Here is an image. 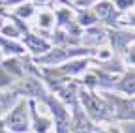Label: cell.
Segmentation results:
<instances>
[{
    "label": "cell",
    "mask_w": 135,
    "mask_h": 133,
    "mask_svg": "<svg viewBox=\"0 0 135 133\" xmlns=\"http://www.w3.org/2000/svg\"><path fill=\"white\" fill-rule=\"evenodd\" d=\"M6 126L15 131V133H23L28 129V111L25 103H19L6 118Z\"/></svg>",
    "instance_id": "1"
},
{
    "label": "cell",
    "mask_w": 135,
    "mask_h": 133,
    "mask_svg": "<svg viewBox=\"0 0 135 133\" xmlns=\"http://www.w3.org/2000/svg\"><path fill=\"white\" fill-rule=\"evenodd\" d=\"M81 99H83L84 107H86L88 114L92 116L94 120H103V118H105V114H107V109H105V105L101 103V101H99V99H98L96 96H92V94H88V92H83Z\"/></svg>",
    "instance_id": "2"
},
{
    "label": "cell",
    "mask_w": 135,
    "mask_h": 133,
    "mask_svg": "<svg viewBox=\"0 0 135 133\" xmlns=\"http://www.w3.org/2000/svg\"><path fill=\"white\" fill-rule=\"evenodd\" d=\"M96 13L99 19H111L114 15V6H111L109 2H99L96 6Z\"/></svg>",
    "instance_id": "3"
},
{
    "label": "cell",
    "mask_w": 135,
    "mask_h": 133,
    "mask_svg": "<svg viewBox=\"0 0 135 133\" xmlns=\"http://www.w3.org/2000/svg\"><path fill=\"white\" fill-rule=\"evenodd\" d=\"M118 88L126 94H135V73H128L124 77V81L118 85Z\"/></svg>",
    "instance_id": "4"
},
{
    "label": "cell",
    "mask_w": 135,
    "mask_h": 133,
    "mask_svg": "<svg viewBox=\"0 0 135 133\" xmlns=\"http://www.w3.org/2000/svg\"><path fill=\"white\" fill-rule=\"evenodd\" d=\"M26 45L32 49L34 53H43V51H47V47H49L45 41L38 40L36 36H28V38H26Z\"/></svg>",
    "instance_id": "5"
},
{
    "label": "cell",
    "mask_w": 135,
    "mask_h": 133,
    "mask_svg": "<svg viewBox=\"0 0 135 133\" xmlns=\"http://www.w3.org/2000/svg\"><path fill=\"white\" fill-rule=\"evenodd\" d=\"M116 4H118L120 9H126V8H129L133 4V0H116Z\"/></svg>",
    "instance_id": "6"
},
{
    "label": "cell",
    "mask_w": 135,
    "mask_h": 133,
    "mask_svg": "<svg viewBox=\"0 0 135 133\" xmlns=\"http://www.w3.org/2000/svg\"><path fill=\"white\" fill-rule=\"evenodd\" d=\"M81 23H83V24H92V23H94V17H92V15H88V13H86V15L83 13V15H81Z\"/></svg>",
    "instance_id": "7"
},
{
    "label": "cell",
    "mask_w": 135,
    "mask_h": 133,
    "mask_svg": "<svg viewBox=\"0 0 135 133\" xmlns=\"http://www.w3.org/2000/svg\"><path fill=\"white\" fill-rule=\"evenodd\" d=\"M8 82V75H6V71L0 68V85H6Z\"/></svg>",
    "instance_id": "8"
},
{
    "label": "cell",
    "mask_w": 135,
    "mask_h": 133,
    "mask_svg": "<svg viewBox=\"0 0 135 133\" xmlns=\"http://www.w3.org/2000/svg\"><path fill=\"white\" fill-rule=\"evenodd\" d=\"M90 2H94V0H77V4H79V6H88Z\"/></svg>",
    "instance_id": "9"
},
{
    "label": "cell",
    "mask_w": 135,
    "mask_h": 133,
    "mask_svg": "<svg viewBox=\"0 0 135 133\" xmlns=\"http://www.w3.org/2000/svg\"><path fill=\"white\" fill-rule=\"evenodd\" d=\"M4 4H17V2H21V0H2Z\"/></svg>",
    "instance_id": "10"
}]
</instances>
